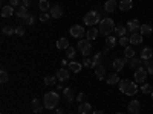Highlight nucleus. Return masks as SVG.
<instances>
[{
  "instance_id": "nucleus-40",
  "label": "nucleus",
  "mask_w": 153,
  "mask_h": 114,
  "mask_svg": "<svg viewBox=\"0 0 153 114\" xmlns=\"http://www.w3.org/2000/svg\"><path fill=\"white\" fill-rule=\"evenodd\" d=\"M66 56L68 58H74L75 56V49L74 47H68L66 49Z\"/></svg>"
},
{
  "instance_id": "nucleus-33",
  "label": "nucleus",
  "mask_w": 153,
  "mask_h": 114,
  "mask_svg": "<svg viewBox=\"0 0 153 114\" xmlns=\"http://www.w3.org/2000/svg\"><path fill=\"white\" fill-rule=\"evenodd\" d=\"M92 62H94V69H95L97 66H100L101 62H103V53H97V55L92 58Z\"/></svg>"
},
{
  "instance_id": "nucleus-18",
  "label": "nucleus",
  "mask_w": 153,
  "mask_h": 114,
  "mask_svg": "<svg viewBox=\"0 0 153 114\" xmlns=\"http://www.w3.org/2000/svg\"><path fill=\"white\" fill-rule=\"evenodd\" d=\"M143 43V35L141 34H132L130 35V44L132 46H136V44H141Z\"/></svg>"
},
{
  "instance_id": "nucleus-37",
  "label": "nucleus",
  "mask_w": 153,
  "mask_h": 114,
  "mask_svg": "<svg viewBox=\"0 0 153 114\" xmlns=\"http://www.w3.org/2000/svg\"><path fill=\"white\" fill-rule=\"evenodd\" d=\"M141 91L146 93V94H147V93H152V91H153V87H152L150 84H143V85H141Z\"/></svg>"
},
{
  "instance_id": "nucleus-17",
  "label": "nucleus",
  "mask_w": 153,
  "mask_h": 114,
  "mask_svg": "<svg viewBox=\"0 0 153 114\" xmlns=\"http://www.w3.org/2000/svg\"><path fill=\"white\" fill-rule=\"evenodd\" d=\"M28 14H29V12H28V8H26V6L20 5L19 8H16V15H17V17H20V18H25V17H26Z\"/></svg>"
},
{
  "instance_id": "nucleus-16",
  "label": "nucleus",
  "mask_w": 153,
  "mask_h": 114,
  "mask_svg": "<svg viewBox=\"0 0 153 114\" xmlns=\"http://www.w3.org/2000/svg\"><path fill=\"white\" fill-rule=\"evenodd\" d=\"M57 78H58V81H60V82L68 81V79H69V72H68L65 67L60 69V70H58V73H57Z\"/></svg>"
},
{
  "instance_id": "nucleus-38",
  "label": "nucleus",
  "mask_w": 153,
  "mask_h": 114,
  "mask_svg": "<svg viewBox=\"0 0 153 114\" xmlns=\"http://www.w3.org/2000/svg\"><path fill=\"white\" fill-rule=\"evenodd\" d=\"M83 66L84 67H89V69H94V62H92L91 58H84L83 59Z\"/></svg>"
},
{
  "instance_id": "nucleus-41",
  "label": "nucleus",
  "mask_w": 153,
  "mask_h": 114,
  "mask_svg": "<svg viewBox=\"0 0 153 114\" xmlns=\"http://www.w3.org/2000/svg\"><path fill=\"white\" fill-rule=\"evenodd\" d=\"M129 43H130V38H127V37H121L120 38V44L121 46H126L127 47V44H129Z\"/></svg>"
},
{
  "instance_id": "nucleus-44",
  "label": "nucleus",
  "mask_w": 153,
  "mask_h": 114,
  "mask_svg": "<svg viewBox=\"0 0 153 114\" xmlns=\"http://www.w3.org/2000/svg\"><path fill=\"white\" fill-rule=\"evenodd\" d=\"M16 34H17V35H20V37H23V35H25V28H22V26L16 28Z\"/></svg>"
},
{
  "instance_id": "nucleus-28",
  "label": "nucleus",
  "mask_w": 153,
  "mask_h": 114,
  "mask_svg": "<svg viewBox=\"0 0 153 114\" xmlns=\"http://www.w3.org/2000/svg\"><path fill=\"white\" fill-rule=\"evenodd\" d=\"M57 47H58L60 50H66V49L69 47V41L66 40V38H60V40L57 41Z\"/></svg>"
},
{
  "instance_id": "nucleus-30",
  "label": "nucleus",
  "mask_w": 153,
  "mask_h": 114,
  "mask_svg": "<svg viewBox=\"0 0 153 114\" xmlns=\"http://www.w3.org/2000/svg\"><path fill=\"white\" fill-rule=\"evenodd\" d=\"M115 34H117V37H126V34H127V28L126 26H117L115 28Z\"/></svg>"
},
{
  "instance_id": "nucleus-31",
  "label": "nucleus",
  "mask_w": 153,
  "mask_h": 114,
  "mask_svg": "<svg viewBox=\"0 0 153 114\" xmlns=\"http://www.w3.org/2000/svg\"><path fill=\"white\" fill-rule=\"evenodd\" d=\"M124 56H126V58H133V56H135V49H133L132 46H127V47L124 49Z\"/></svg>"
},
{
  "instance_id": "nucleus-2",
  "label": "nucleus",
  "mask_w": 153,
  "mask_h": 114,
  "mask_svg": "<svg viewBox=\"0 0 153 114\" xmlns=\"http://www.w3.org/2000/svg\"><path fill=\"white\" fill-rule=\"evenodd\" d=\"M58 100H60V94L57 91H48L43 97V104H45V108L48 110H54L57 105H58Z\"/></svg>"
},
{
  "instance_id": "nucleus-6",
  "label": "nucleus",
  "mask_w": 153,
  "mask_h": 114,
  "mask_svg": "<svg viewBox=\"0 0 153 114\" xmlns=\"http://www.w3.org/2000/svg\"><path fill=\"white\" fill-rule=\"evenodd\" d=\"M147 70H144L143 67H138L135 70V81L139 82V84H146V79H147Z\"/></svg>"
},
{
  "instance_id": "nucleus-29",
  "label": "nucleus",
  "mask_w": 153,
  "mask_h": 114,
  "mask_svg": "<svg viewBox=\"0 0 153 114\" xmlns=\"http://www.w3.org/2000/svg\"><path fill=\"white\" fill-rule=\"evenodd\" d=\"M38 8H40V11H42V12L51 11V5H49L48 0H40V2H38Z\"/></svg>"
},
{
  "instance_id": "nucleus-27",
  "label": "nucleus",
  "mask_w": 153,
  "mask_h": 114,
  "mask_svg": "<svg viewBox=\"0 0 153 114\" xmlns=\"http://www.w3.org/2000/svg\"><path fill=\"white\" fill-rule=\"evenodd\" d=\"M69 70L74 72V73H80L81 72V64L80 62H75V61H71L69 62Z\"/></svg>"
},
{
  "instance_id": "nucleus-35",
  "label": "nucleus",
  "mask_w": 153,
  "mask_h": 114,
  "mask_svg": "<svg viewBox=\"0 0 153 114\" xmlns=\"http://www.w3.org/2000/svg\"><path fill=\"white\" fill-rule=\"evenodd\" d=\"M8 79H9V75H8V72L2 67V70H0V81H2V84H5V82H8Z\"/></svg>"
},
{
  "instance_id": "nucleus-24",
  "label": "nucleus",
  "mask_w": 153,
  "mask_h": 114,
  "mask_svg": "<svg viewBox=\"0 0 153 114\" xmlns=\"http://www.w3.org/2000/svg\"><path fill=\"white\" fill-rule=\"evenodd\" d=\"M63 93H65V99L68 100V102H72V100L75 99V93H74L72 88H65Z\"/></svg>"
},
{
  "instance_id": "nucleus-23",
  "label": "nucleus",
  "mask_w": 153,
  "mask_h": 114,
  "mask_svg": "<svg viewBox=\"0 0 153 114\" xmlns=\"http://www.w3.org/2000/svg\"><path fill=\"white\" fill-rule=\"evenodd\" d=\"M153 56V50L150 49V47H144L143 50H141V59L144 61V59H150Z\"/></svg>"
},
{
  "instance_id": "nucleus-10",
  "label": "nucleus",
  "mask_w": 153,
  "mask_h": 114,
  "mask_svg": "<svg viewBox=\"0 0 153 114\" xmlns=\"http://www.w3.org/2000/svg\"><path fill=\"white\" fill-rule=\"evenodd\" d=\"M127 108H129V111H130L132 114H139V110H141V104H139V100H132Z\"/></svg>"
},
{
  "instance_id": "nucleus-43",
  "label": "nucleus",
  "mask_w": 153,
  "mask_h": 114,
  "mask_svg": "<svg viewBox=\"0 0 153 114\" xmlns=\"http://www.w3.org/2000/svg\"><path fill=\"white\" fill-rule=\"evenodd\" d=\"M9 5L12 8H19L20 6V0H9Z\"/></svg>"
},
{
  "instance_id": "nucleus-26",
  "label": "nucleus",
  "mask_w": 153,
  "mask_h": 114,
  "mask_svg": "<svg viewBox=\"0 0 153 114\" xmlns=\"http://www.w3.org/2000/svg\"><path fill=\"white\" fill-rule=\"evenodd\" d=\"M153 32V28L150 24H141V28H139V34L141 35H150Z\"/></svg>"
},
{
  "instance_id": "nucleus-47",
  "label": "nucleus",
  "mask_w": 153,
  "mask_h": 114,
  "mask_svg": "<svg viewBox=\"0 0 153 114\" xmlns=\"http://www.w3.org/2000/svg\"><path fill=\"white\" fill-rule=\"evenodd\" d=\"M55 114H66V113L63 111V110H57V111H55Z\"/></svg>"
},
{
  "instance_id": "nucleus-1",
  "label": "nucleus",
  "mask_w": 153,
  "mask_h": 114,
  "mask_svg": "<svg viewBox=\"0 0 153 114\" xmlns=\"http://www.w3.org/2000/svg\"><path fill=\"white\" fill-rule=\"evenodd\" d=\"M118 84H120V91L124 93V94H127V96H133V94H136V91H138L136 82H132V81H129V79H121Z\"/></svg>"
},
{
  "instance_id": "nucleus-45",
  "label": "nucleus",
  "mask_w": 153,
  "mask_h": 114,
  "mask_svg": "<svg viewBox=\"0 0 153 114\" xmlns=\"http://www.w3.org/2000/svg\"><path fill=\"white\" fill-rule=\"evenodd\" d=\"M84 97H86V94H84V93L81 91V93H80L78 96H76V100H78V102L81 104V102H83V99H84Z\"/></svg>"
},
{
  "instance_id": "nucleus-8",
  "label": "nucleus",
  "mask_w": 153,
  "mask_h": 114,
  "mask_svg": "<svg viewBox=\"0 0 153 114\" xmlns=\"http://www.w3.org/2000/svg\"><path fill=\"white\" fill-rule=\"evenodd\" d=\"M84 34H86L84 32V28L80 26V24H74V26L71 28V35L75 37V38H81Z\"/></svg>"
},
{
  "instance_id": "nucleus-21",
  "label": "nucleus",
  "mask_w": 153,
  "mask_h": 114,
  "mask_svg": "<svg viewBox=\"0 0 153 114\" xmlns=\"http://www.w3.org/2000/svg\"><path fill=\"white\" fill-rule=\"evenodd\" d=\"M132 6H133L132 0H121L120 2V9L121 11H129V9H132Z\"/></svg>"
},
{
  "instance_id": "nucleus-9",
  "label": "nucleus",
  "mask_w": 153,
  "mask_h": 114,
  "mask_svg": "<svg viewBox=\"0 0 153 114\" xmlns=\"http://www.w3.org/2000/svg\"><path fill=\"white\" fill-rule=\"evenodd\" d=\"M49 14H51V17H54V18H60V17L63 15V8L58 6V5H55V6L51 8Z\"/></svg>"
},
{
  "instance_id": "nucleus-46",
  "label": "nucleus",
  "mask_w": 153,
  "mask_h": 114,
  "mask_svg": "<svg viewBox=\"0 0 153 114\" xmlns=\"http://www.w3.org/2000/svg\"><path fill=\"white\" fill-rule=\"evenodd\" d=\"M31 3H32V0H23V2H22V5H23V6H26V8H29Z\"/></svg>"
},
{
  "instance_id": "nucleus-36",
  "label": "nucleus",
  "mask_w": 153,
  "mask_h": 114,
  "mask_svg": "<svg viewBox=\"0 0 153 114\" xmlns=\"http://www.w3.org/2000/svg\"><path fill=\"white\" fill-rule=\"evenodd\" d=\"M23 21H25V24H28V26H32L34 21H35V17H34L32 14H28L26 17L23 18Z\"/></svg>"
},
{
  "instance_id": "nucleus-7",
  "label": "nucleus",
  "mask_w": 153,
  "mask_h": 114,
  "mask_svg": "<svg viewBox=\"0 0 153 114\" xmlns=\"http://www.w3.org/2000/svg\"><path fill=\"white\" fill-rule=\"evenodd\" d=\"M127 32L129 34H135L136 31H139V28H141V24H139V21L135 18V20H130V21H127Z\"/></svg>"
},
{
  "instance_id": "nucleus-4",
  "label": "nucleus",
  "mask_w": 153,
  "mask_h": 114,
  "mask_svg": "<svg viewBox=\"0 0 153 114\" xmlns=\"http://www.w3.org/2000/svg\"><path fill=\"white\" fill-rule=\"evenodd\" d=\"M101 21V18H100V14L97 11H89V12H86V15H84V24L86 26H95L97 23H100Z\"/></svg>"
},
{
  "instance_id": "nucleus-42",
  "label": "nucleus",
  "mask_w": 153,
  "mask_h": 114,
  "mask_svg": "<svg viewBox=\"0 0 153 114\" xmlns=\"http://www.w3.org/2000/svg\"><path fill=\"white\" fill-rule=\"evenodd\" d=\"M49 17H51V14H48V12H42V14H40V20L42 21H48Z\"/></svg>"
},
{
  "instance_id": "nucleus-32",
  "label": "nucleus",
  "mask_w": 153,
  "mask_h": 114,
  "mask_svg": "<svg viewBox=\"0 0 153 114\" xmlns=\"http://www.w3.org/2000/svg\"><path fill=\"white\" fill-rule=\"evenodd\" d=\"M141 62H143V59L141 58H130V62H129V66L132 67V69H138V66L139 64H141Z\"/></svg>"
},
{
  "instance_id": "nucleus-12",
  "label": "nucleus",
  "mask_w": 153,
  "mask_h": 114,
  "mask_svg": "<svg viewBox=\"0 0 153 114\" xmlns=\"http://www.w3.org/2000/svg\"><path fill=\"white\" fill-rule=\"evenodd\" d=\"M95 76H97L100 81L106 78V67H104L103 64H100V66L95 67Z\"/></svg>"
},
{
  "instance_id": "nucleus-22",
  "label": "nucleus",
  "mask_w": 153,
  "mask_h": 114,
  "mask_svg": "<svg viewBox=\"0 0 153 114\" xmlns=\"http://www.w3.org/2000/svg\"><path fill=\"white\" fill-rule=\"evenodd\" d=\"M117 43H118V40H117V37H115V35H109V37H106V46H107L109 49L115 47V46H117Z\"/></svg>"
},
{
  "instance_id": "nucleus-20",
  "label": "nucleus",
  "mask_w": 153,
  "mask_h": 114,
  "mask_svg": "<svg viewBox=\"0 0 153 114\" xmlns=\"http://www.w3.org/2000/svg\"><path fill=\"white\" fill-rule=\"evenodd\" d=\"M118 82H120V76H118L117 72L107 75V84L109 85H115V84H118Z\"/></svg>"
},
{
  "instance_id": "nucleus-13",
  "label": "nucleus",
  "mask_w": 153,
  "mask_h": 114,
  "mask_svg": "<svg viewBox=\"0 0 153 114\" xmlns=\"http://www.w3.org/2000/svg\"><path fill=\"white\" fill-rule=\"evenodd\" d=\"M92 111V105L89 104V102H81L80 107H78V113L80 114H89Z\"/></svg>"
},
{
  "instance_id": "nucleus-25",
  "label": "nucleus",
  "mask_w": 153,
  "mask_h": 114,
  "mask_svg": "<svg viewBox=\"0 0 153 114\" xmlns=\"http://www.w3.org/2000/svg\"><path fill=\"white\" fill-rule=\"evenodd\" d=\"M98 34H100V31L95 29V28H92V29H89V31L86 32V37H87L89 41H92V40H95V38L98 37Z\"/></svg>"
},
{
  "instance_id": "nucleus-48",
  "label": "nucleus",
  "mask_w": 153,
  "mask_h": 114,
  "mask_svg": "<svg viewBox=\"0 0 153 114\" xmlns=\"http://www.w3.org/2000/svg\"><path fill=\"white\" fill-rule=\"evenodd\" d=\"M92 114H104V113H103V111H100V110H98V111H94Z\"/></svg>"
},
{
  "instance_id": "nucleus-39",
  "label": "nucleus",
  "mask_w": 153,
  "mask_h": 114,
  "mask_svg": "<svg viewBox=\"0 0 153 114\" xmlns=\"http://www.w3.org/2000/svg\"><path fill=\"white\" fill-rule=\"evenodd\" d=\"M3 34L5 35H12V34H16V29H12L11 26H3Z\"/></svg>"
},
{
  "instance_id": "nucleus-5",
  "label": "nucleus",
  "mask_w": 153,
  "mask_h": 114,
  "mask_svg": "<svg viewBox=\"0 0 153 114\" xmlns=\"http://www.w3.org/2000/svg\"><path fill=\"white\" fill-rule=\"evenodd\" d=\"M78 50L83 56H89L92 52V46H91V41L89 40H80L78 41Z\"/></svg>"
},
{
  "instance_id": "nucleus-49",
  "label": "nucleus",
  "mask_w": 153,
  "mask_h": 114,
  "mask_svg": "<svg viewBox=\"0 0 153 114\" xmlns=\"http://www.w3.org/2000/svg\"><path fill=\"white\" fill-rule=\"evenodd\" d=\"M152 99H153V91H152Z\"/></svg>"
},
{
  "instance_id": "nucleus-15",
  "label": "nucleus",
  "mask_w": 153,
  "mask_h": 114,
  "mask_svg": "<svg viewBox=\"0 0 153 114\" xmlns=\"http://www.w3.org/2000/svg\"><path fill=\"white\" fill-rule=\"evenodd\" d=\"M112 66H113V70H115V72H121V70L124 69V66H126V62H124L123 58H117V59L113 61Z\"/></svg>"
},
{
  "instance_id": "nucleus-19",
  "label": "nucleus",
  "mask_w": 153,
  "mask_h": 114,
  "mask_svg": "<svg viewBox=\"0 0 153 114\" xmlns=\"http://www.w3.org/2000/svg\"><path fill=\"white\" fill-rule=\"evenodd\" d=\"M117 9V0H107L104 3V11L106 12H113Z\"/></svg>"
},
{
  "instance_id": "nucleus-50",
  "label": "nucleus",
  "mask_w": 153,
  "mask_h": 114,
  "mask_svg": "<svg viewBox=\"0 0 153 114\" xmlns=\"http://www.w3.org/2000/svg\"><path fill=\"white\" fill-rule=\"evenodd\" d=\"M118 114H124V113H118Z\"/></svg>"
},
{
  "instance_id": "nucleus-14",
  "label": "nucleus",
  "mask_w": 153,
  "mask_h": 114,
  "mask_svg": "<svg viewBox=\"0 0 153 114\" xmlns=\"http://www.w3.org/2000/svg\"><path fill=\"white\" fill-rule=\"evenodd\" d=\"M12 14H16V8H12L11 5H8V6H3V8H2V17L8 18V17H11Z\"/></svg>"
},
{
  "instance_id": "nucleus-51",
  "label": "nucleus",
  "mask_w": 153,
  "mask_h": 114,
  "mask_svg": "<svg viewBox=\"0 0 153 114\" xmlns=\"http://www.w3.org/2000/svg\"><path fill=\"white\" fill-rule=\"evenodd\" d=\"M117 2H118V0H117ZM120 2H121V0H120Z\"/></svg>"
},
{
  "instance_id": "nucleus-34",
  "label": "nucleus",
  "mask_w": 153,
  "mask_h": 114,
  "mask_svg": "<svg viewBox=\"0 0 153 114\" xmlns=\"http://www.w3.org/2000/svg\"><path fill=\"white\" fill-rule=\"evenodd\" d=\"M57 76H51V75H48V76H45V84L46 85H54L55 82H57Z\"/></svg>"
},
{
  "instance_id": "nucleus-11",
  "label": "nucleus",
  "mask_w": 153,
  "mask_h": 114,
  "mask_svg": "<svg viewBox=\"0 0 153 114\" xmlns=\"http://www.w3.org/2000/svg\"><path fill=\"white\" fill-rule=\"evenodd\" d=\"M43 108H45V104H43V102H40L38 99H34V100H32V110H34L35 114H42Z\"/></svg>"
},
{
  "instance_id": "nucleus-3",
  "label": "nucleus",
  "mask_w": 153,
  "mask_h": 114,
  "mask_svg": "<svg viewBox=\"0 0 153 114\" xmlns=\"http://www.w3.org/2000/svg\"><path fill=\"white\" fill-rule=\"evenodd\" d=\"M115 23H113V20L112 18H103L100 21V34H103L104 37H109L113 31H115Z\"/></svg>"
}]
</instances>
